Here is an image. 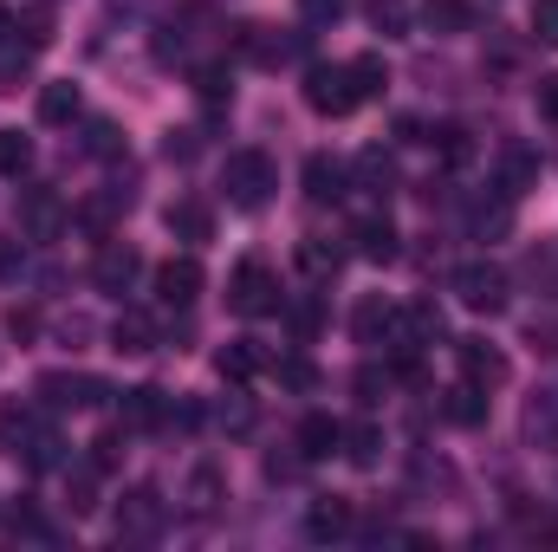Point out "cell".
<instances>
[{
	"label": "cell",
	"mask_w": 558,
	"mask_h": 552,
	"mask_svg": "<svg viewBox=\"0 0 558 552\" xmlns=\"http://www.w3.org/2000/svg\"><path fill=\"white\" fill-rule=\"evenodd\" d=\"M221 189H228V202L234 208H267V195L279 189V169H274V156L267 149H234L228 156V169H221Z\"/></svg>",
	"instance_id": "obj_1"
},
{
	"label": "cell",
	"mask_w": 558,
	"mask_h": 552,
	"mask_svg": "<svg viewBox=\"0 0 558 552\" xmlns=\"http://www.w3.org/2000/svg\"><path fill=\"white\" fill-rule=\"evenodd\" d=\"M305 105H312L318 118H351V111L364 105L351 65H312V79H305Z\"/></svg>",
	"instance_id": "obj_2"
},
{
	"label": "cell",
	"mask_w": 558,
	"mask_h": 552,
	"mask_svg": "<svg viewBox=\"0 0 558 552\" xmlns=\"http://www.w3.org/2000/svg\"><path fill=\"white\" fill-rule=\"evenodd\" d=\"M228 305L241 312V319H260V312H274L279 305V279L267 261H241L234 279H228Z\"/></svg>",
	"instance_id": "obj_3"
},
{
	"label": "cell",
	"mask_w": 558,
	"mask_h": 552,
	"mask_svg": "<svg viewBox=\"0 0 558 552\" xmlns=\"http://www.w3.org/2000/svg\"><path fill=\"white\" fill-rule=\"evenodd\" d=\"M39 397H46L52 410H98L111 391H105L98 377H78V371H52V377H39Z\"/></svg>",
	"instance_id": "obj_4"
},
{
	"label": "cell",
	"mask_w": 558,
	"mask_h": 552,
	"mask_svg": "<svg viewBox=\"0 0 558 552\" xmlns=\"http://www.w3.org/2000/svg\"><path fill=\"white\" fill-rule=\"evenodd\" d=\"M454 292H461V305H474V312H500V305H507V274L487 267V261H474V267L454 274Z\"/></svg>",
	"instance_id": "obj_5"
},
{
	"label": "cell",
	"mask_w": 558,
	"mask_h": 552,
	"mask_svg": "<svg viewBox=\"0 0 558 552\" xmlns=\"http://www.w3.org/2000/svg\"><path fill=\"white\" fill-rule=\"evenodd\" d=\"M162 520H169V507H162L156 488H131L124 507H118V533H124V540H149V533H162Z\"/></svg>",
	"instance_id": "obj_6"
},
{
	"label": "cell",
	"mask_w": 558,
	"mask_h": 552,
	"mask_svg": "<svg viewBox=\"0 0 558 552\" xmlns=\"http://www.w3.org/2000/svg\"><path fill=\"white\" fill-rule=\"evenodd\" d=\"M143 274V254L137 248H124V241H105L98 248V261H92V279H98V292H131V279Z\"/></svg>",
	"instance_id": "obj_7"
},
{
	"label": "cell",
	"mask_w": 558,
	"mask_h": 552,
	"mask_svg": "<svg viewBox=\"0 0 558 552\" xmlns=\"http://www.w3.org/2000/svg\"><path fill=\"white\" fill-rule=\"evenodd\" d=\"M454 358H461V377H468V384H481V391L507 384V358H500L494 345H481V338H461V345H454Z\"/></svg>",
	"instance_id": "obj_8"
},
{
	"label": "cell",
	"mask_w": 558,
	"mask_h": 552,
	"mask_svg": "<svg viewBox=\"0 0 558 552\" xmlns=\"http://www.w3.org/2000/svg\"><path fill=\"white\" fill-rule=\"evenodd\" d=\"M195 292H202V267H195L189 254L156 267V299H162V305H195Z\"/></svg>",
	"instance_id": "obj_9"
},
{
	"label": "cell",
	"mask_w": 558,
	"mask_h": 552,
	"mask_svg": "<svg viewBox=\"0 0 558 552\" xmlns=\"http://www.w3.org/2000/svg\"><path fill=\"white\" fill-rule=\"evenodd\" d=\"M20 228H26L33 241H52V235L65 228V202H59L52 189H33V195H26V208H20Z\"/></svg>",
	"instance_id": "obj_10"
},
{
	"label": "cell",
	"mask_w": 558,
	"mask_h": 552,
	"mask_svg": "<svg viewBox=\"0 0 558 552\" xmlns=\"http://www.w3.org/2000/svg\"><path fill=\"white\" fill-rule=\"evenodd\" d=\"M169 397L156 391V384H137V391H124V429H169Z\"/></svg>",
	"instance_id": "obj_11"
},
{
	"label": "cell",
	"mask_w": 558,
	"mask_h": 552,
	"mask_svg": "<svg viewBox=\"0 0 558 552\" xmlns=\"http://www.w3.org/2000/svg\"><path fill=\"white\" fill-rule=\"evenodd\" d=\"M344 182H351L344 163H331V156H305V195H312V202H344V195H351Z\"/></svg>",
	"instance_id": "obj_12"
},
{
	"label": "cell",
	"mask_w": 558,
	"mask_h": 552,
	"mask_svg": "<svg viewBox=\"0 0 558 552\" xmlns=\"http://www.w3.org/2000/svg\"><path fill=\"white\" fill-rule=\"evenodd\" d=\"M533 176H539V156L526 149V143H507L500 149V195L513 202V195H526L533 189Z\"/></svg>",
	"instance_id": "obj_13"
},
{
	"label": "cell",
	"mask_w": 558,
	"mask_h": 552,
	"mask_svg": "<svg viewBox=\"0 0 558 552\" xmlns=\"http://www.w3.org/2000/svg\"><path fill=\"white\" fill-rule=\"evenodd\" d=\"M351 527H357V514H351V501H338V494H331V501H312V514H305V533H312V540H344Z\"/></svg>",
	"instance_id": "obj_14"
},
{
	"label": "cell",
	"mask_w": 558,
	"mask_h": 552,
	"mask_svg": "<svg viewBox=\"0 0 558 552\" xmlns=\"http://www.w3.org/2000/svg\"><path fill=\"white\" fill-rule=\"evenodd\" d=\"M351 241H357V254H364V261H377V267H390V261L403 254V248H397V228H390L384 215L357 221V235H351Z\"/></svg>",
	"instance_id": "obj_15"
},
{
	"label": "cell",
	"mask_w": 558,
	"mask_h": 552,
	"mask_svg": "<svg viewBox=\"0 0 558 552\" xmlns=\"http://www.w3.org/2000/svg\"><path fill=\"white\" fill-rule=\"evenodd\" d=\"M169 235H182V241H208V235H215V215H208V202H195V195L169 202Z\"/></svg>",
	"instance_id": "obj_16"
},
{
	"label": "cell",
	"mask_w": 558,
	"mask_h": 552,
	"mask_svg": "<svg viewBox=\"0 0 558 552\" xmlns=\"http://www.w3.org/2000/svg\"><path fill=\"white\" fill-rule=\"evenodd\" d=\"M338 435H344V429H338L331 416H325V410H312L305 422H299V455H305V461H325V455L338 448Z\"/></svg>",
	"instance_id": "obj_17"
},
{
	"label": "cell",
	"mask_w": 558,
	"mask_h": 552,
	"mask_svg": "<svg viewBox=\"0 0 558 552\" xmlns=\"http://www.w3.org/2000/svg\"><path fill=\"white\" fill-rule=\"evenodd\" d=\"M111 338H118V351H131V358H137V351H156V319L131 305V312H118V325H111Z\"/></svg>",
	"instance_id": "obj_18"
},
{
	"label": "cell",
	"mask_w": 558,
	"mask_h": 552,
	"mask_svg": "<svg viewBox=\"0 0 558 552\" xmlns=\"http://www.w3.org/2000/svg\"><path fill=\"white\" fill-rule=\"evenodd\" d=\"M441 416H448V422H461V429L487 422V391H481V384H454V391L441 397Z\"/></svg>",
	"instance_id": "obj_19"
},
{
	"label": "cell",
	"mask_w": 558,
	"mask_h": 552,
	"mask_svg": "<svg viewBox=\"0 0 558 552\" xmlns=\"http://www.w3.org/2000/svg\"><path fill=\"white\" fill-rule=\"evenodd\" d=\"M20 455H26V468H33V475H46V468H59V461H65V442H59L46 422H33V435L20 442Z\"/></svg>",
	"instance_id": "obj_20"
},
{
	"label": "cell",
	"mask_w": 558,
	"mask_h": 552,
	"mask_svg": "<svg viewBox=\"0 0 558 552\" xmlns=\"http://www.w3.org/2000/svg\"><path fill=\"white\" fill-rule=\"evenodd\" d=\"M98 475H105L98 461H78V468H72V481H65V507H72V514H92V507H98Z\"/></svg>",
	"instance_id": "obj_21"
},
{
	"label": "cell",
	"mask_w": 558,
	"mask_h": 552,
	"mask_svg": "<svg viewBox=\"0 0 558 552\" xmlns=\"http://www.w3.org/2000/svg\"><path fill=\"white\" fill-rule=\"evenodd\" d=\"M33 422L39 416L26 410V404H0V455H20V442L33 435Z\"/></svg>",
	"instance_id": "obj_22"
},
{
	"label": "cell",
	"mask_w": 558,
	"mask_h": 552,
	"mask_svg": "<svg viewBox=\"0 0 558 552\" xmlns=\"http://www.w3.org/2000/svg\"><path fill=\"white\" fill-rule=\"evenodd\" d=\"M78 118V85H46L39 92V124H72Z\"/></svg>",
	"instance_id": "obj_23"
},
{
	"label": "cell",
	"mask_w": 558,
	"mask_h": 552,
	"mask_svg": "<svg viewBox=\"0 0 558 552\" xmlns=\"http://www.w3.org/2000/svg\"><path fill=\"white\" fill-rule=\"evenodd\" d=\"M338 442H344V455H351L357 468H377V448H384V435H377V422H351V429H344Z\"/></svg>",
	"instance_id": "obj_24"
},
{
	"label": "cell",
	"mask_w": 558,
	"mask_h": 552,
	"mask_svg": "<svg viewBox=\"0 0 558 552\" xmlns=\"http://www.w3.org/2000/svg\"><path fill=\"white\" fill-rule=\"evenodd\" d=\"M390 312H397V305H384V299H364V305L351 312V332H357L364 345H377V338L390 332Z\"/></svg>",
	"instance_id": "obj_25"
},
{
	"label": "cell",
	"mask_w": 558,
	"mask_h": 552,
	"mask_svg": "<svg viewBox=\"0 0 558 552\" xmlns=\"http://www.w3.org/2000/svg\"><path fill=\"white\" fill-rule=\"evenodd\" d=\"M422 20L435 26V33H468V0H422Z\"/></svg>",
	"instance_id": "obj_26"
},
{
	"label": "cell",
	"mask_w": 558,
	"mask_h": 552,
	"mask_svg": "<svg viewBox=\"0 0 558 552\" xmlns=\"http://www.w3.org/2000/svg\"><path fill=\"white\" fill-rule=\"evenodd\" d=\"M215 364H221V377H234V384H241V377H254V371L267 364V351H260V345H228Z\"/></svg>",
	"instance_id": "obj_27"
},
{
	"label": "cell",
	"mask_w": 558,
	"mask_h": 552,
	"mask_svg": "<svg viewBox=\"0 0 558 552\" xmlns=\"http://www.w3.org/2000/svg\"><path fill=\"white\" fill-rule=\"evenodd\" d=\"M299 261H305V274H312V279H331L338 267H344V248H331V241H305V248H299Z\"/></svg>",
	"instance_id": "obj_28"
},
{
	"label": "cell",
	"mask_w": 558,
	"mask_h": 552,
	"mask_svg": "<svg viewBox=\"0 0 558 552\" xmlns=\"http://www.w3.org/2000/svg\"><path fill=\"white\" fill-rule=\"evenodd\" d=\"M26 169H33V137L0 131V176H26Z\"/></svg>",
	"instance_id": "obj_29"
},
{
	"label": "cell",
	"mask_w": 558,
	"mask_h": 552,
	"mask_svg": "<svg viewBox=\"0 0 558 552\" xmlns=\"http://www.w3.org/2000/svg\"><path fill=\"white\" fill-rule=\"evenodd\" d=\"M351 79H357V98H377V92L390 85V65H384L377 52H364V59H351Z\"/></svg>",
	"instance_id": "obj_30"
},
{
	"label": "cell",
	"mask_w": 558,
	"mask_h": 552,
	"mask_svg": "<svg viewBox=\"0 0 558 552\" xmlns=\"http://www.w3.org/2000/svg\"><path fill=\"white\" fill-rule=\"evenodd\" d=\"M371 26H377V33H390V39H397V33H410V0H371Z\"/></svg>",
	"instance_id": "obj_31"
},
{
	"label": "cell",
	"mask_w": 558,
	"mask_h": 552,
	"mask_svg": "<svg viewBox=\"0 0 558 552\" xmlns=\"http://www.w3.org/2000/svg\"><path fill=\"white\" fill-rule=\"evenodd\" d=\"M274 377L286 391H318V364H312V358H279Z\"/></svg>",
	"instance_id": "obj_32"
},
{
	"label": "cell",
	"mask_w": 558,
	"mask_h": 552,
	"mask_svg": "<svg viewBox=\"0 0 558 552\" xmlns=\"http://www.w3.org/2000/svg\"><path fill=\"white\" fill-rule=\"evenodd\" d=\"M357 176H364V182H371V189H377V195H384V189H390V182H397V163H390V156H384V149H364V156H357Z\"/></svg>",
	"instance_id": "obj_33"
},
{
	"label": "cell",
	"mask_w": 558,
	"mask_h": 552,
	"mask_svg": "<svg viewBox=\"0 0 558 552\" xmlns=\"http://www.w3.org/2000/svg\"><path fill=\"white\" fill-rule=\"evenodd\" d=\"M215 501H221V475H215V468H195V475H189V507L208 514Z\"/></svg>",
	"instance_id": "obj_34"
},
{
	"label": "cell",
	"mask_w": 558,
	"mask_h": 552,
	"mask_svg": "<svg viewBox=\"0 0 558 552\" xmlns=\"http://www.w3.org/2000/svg\"><path fill=\"white\" fill-rule=\"evenodd\" d=\"M13 39L33 46V52H46V46H52V20H46V13H26V20H13Z\"/></svg>",
	"instance_id": "obj_35"
},
{
	"label": "cell",
	"mask_w": 558,
	"mask_h": 552,
	"mask_svg": "<svg viewBox=\"0 0 558 552\" xmlns=\"http://www.w3.org/2000/svg\"><path fill=\"white\" fill-rule=\"evenodd\" d=\"M85 149H92V156H118V149H124L118 124H111V118H92V124H85Z\"/></svg>",
	"instance_id": "obj_36"
},
{
	"label": "cell",
	"mask_w": 558,
	"mask_h": 552,
	"mask_svg": "<svg viewBox=\"0 0 558 552\" xmlns=\"http://www.w3.org/2000/svg\"><path fill=\"white\" fill-rule=\"evenodd\" d=\"M195 92H202V105H228V92H234V85H228V72H221V65H202V72H195Z\"/></svg>",
	"instance_id": "obj_37"
},
{
	"label": "cell",
	"mask_w": 558,
	"mask_h": 552,
	"mask_svg": "<svg viewBox=\"0 0 558 552\" xmlns=\"http://www.w3.org/2000/svg\"><path fill=\"white\" fill-rule=\"evenodd\" d=\"M215 422H221L228 435H247V429H254V404H247V397H228V404L215 410Z\"/></svg>",
	"instance_id": "obj_38"
},
{
	"label": "cell",
	"mask_w": 558,
	"mask_h": 552,
	"mask_svg": "<svg viewBox=\"0 0 558 552\" xmlns=\"http://www.w3.org/2000/svg\"><path fill=\"white\" fill-rule=\"evenodd\" d=\"M351 13V0H299V20L305 26H331V20H344Z\"/></svg>",
	"instance_id": "obj_39"
},
{
	"label": "cell",
	"mask_w": 558,
	"mask_h": 552,
	"mask_svg": "<svg viewBox=\"0 0 558 552\" xmlns=\"http://www.w3.org/2000/svg\"><path fill=\"white\" fill-rule=\"evenodd\" d=\"M526 429H533L539 442H558V404H553V397H539V404L526 410Z\"/></svg>",
	"instance_id": "obj_40"
},
{
	"label": "cell",
	"mask_w": 558,
	"mask_h": 552,
	"mask_svg": "<svg viewBox=\"0 0 558 552\" xmlns=\"http://www.w3.org/2000/svg\"><path fill=\"white\" fill-rule=\"evenodd\" d=\"M7 533H26V540H46L52 527H46V520H39V514H33L26 501H20V507H7Z\"/></svg>",
	"instance_id": "obj_41"
},
{
	"label": "cell",
	"mask_w": 558,
	"mask_h": 552,
	"mask_svg": "<svg viewBox=\"0 0 558 552\" xmlns=\"http://www.w3.org/2000/svg\"><path fill=\"white\" fill-rule=\"evenodd\" d=\"M162 156H169V163H195V156H202V131H169Z\"/></svg>",
	"instance_id": "obj_42"
},
{
	"label": "cell",
	"mask_w": 558,
	"mask_h": 552,
	"mask_svg": "<svg viewBox=\"0 0 558 552\" xmlns=\"http://www.w3.org/2000/svg\"><path fill=\"white\" fill-rule=\"evenodd\" d=\"M318 319H325V312H318V299H299V305L286 312V325H292L299 338H312V332H318Z\"/></svg>",
	"instance_id": "obj_43"
},
{
	"label": "cell",
	"mask_w": 558,
	"mask_h": 552,
	"mask_svg": "<svg viewBox=\"0 0 558 552\" xmlns=\"http://www.w3.org/2000/svg\"><path fill=\"white\" fill-rule=\"evenodd\" d=\"M533 33L546 46H558V0H533Z\"/></svg>",
	"instance_id": "obj_44"
},
{
	"label": "cell",
	"mask_w": 558,
	"mask_h": 552,
	"mask_svg": "<svg viewBox=\"0 0 558 552\" xmlns=\"http://www.w3.org/2000/svg\"><path fill=\"white\" fill-rule=\"evenodd\" d=\"M305 475V455H267V481H299Z\"/></svg>",
	"instance_id": "obj_45"
},
{
	"label": "cell",
	"mask_w": 558,
	"mask_h": 552,
	"mask_svg": "<svg viewBox=\"0 0 558 552\" xmlns=\"http://www.w3.org/2000/svg\"><path fill=\"white\" fill-rule=\"evenodd\" d=\"M533 105H539V118H553V124H558V72L533 85Z\"/></svg>",
	"instance_id": "obj_46"
},
{
	"label": "cell",
	"mask_w": 558,
	"mask_h": 552,
	"mask_svg": "<svg viewBox=\"0 0 558 552\" xmlns=\"http://www.w3.org/2000/svg\"><path fill=\"white\" fill-rule=\"evenodd\" d=\"M7 332H13V338H33V332H39V312H33V305H13V312H7Z\"/></svg>",
	"instance_id": "obj_47"
},
{
	"label": "cell",
	"mask_w": 558,
	"mask_h": 552,
	"mask_svg": "<svg viewBox=\"0 0 558 552\" xmlns=\"http://www.w3.org/2000/svg\"><path fill=\"white\" fill-rule=\"evenodd\" d=\"M435 137H441V156H448V163H468V131L448 124V131H435Z\"/></svg>",
	"instance_id": "obj_48"
},
{
	"label": "cell",
	"mask_w": 558,
	"mask_h": 552,
	"mask_svg": "<svg viewBox=\"0 0 558 552\" xmlns=\"http://www.w3.org/2000/svg\"><path fill=\"white\" fill-rule=\"evenodd\" d=\"M118 448H124V435H98V442H92V461H98V468H118Z\"/></svg>",
	"instance_id": "obj_49"
},
{
	"label": "cell",
	"mask_w": 558,
	"mask_h": 552,
	"mask_svg": "<svg viewBox=\"0 0 558 552\" xmlns=\"http://www.w3.org/2000/svg\"><path fill=\"white\" fill-rule=\"evenodd\" d=\"M377 391H384V371H377V364H364V371H357V397H364V404H377Z\"/></svg>",
	"instance_id": "obj_50"
},
{
	"label": "cell",
	"mask_w": 558,
	"mask_h": 552,
	"mask_svg": "<svg viewBox=\"0 0 558 552\" xmlns=\"http://www.w3.org/2000/svg\"><path fill=\"white\" fill-rule=\"evenodd\" d=\"M20 267H26V254H20L13 241H0V279H13V274H20Z\"/></svg>",
	"instance_id": "obj_51"
},
{
	"label": "cell",
	"mask_w": 558,
	"mask_h": 552,
	"mask_svg": "<svg viewBox=\"0 0 558 552\" xmlns=\"http://www.w3.org/2000/svg\"><path fill=\"white\" fill-rule=\"evenodd\" d=\"M7 33H13V20H7V7H0V39H7Z\"/></svg>",
	"instance_id": "obj_52"
}]
</instances>
